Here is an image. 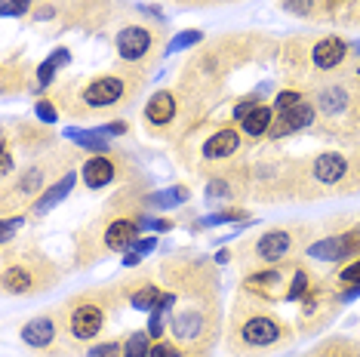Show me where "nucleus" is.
Listing matches in <instances>:
<instances>
[{
	"label": "nucleus",
	"mask_w": 360,
	"mask_h": 357,
	"mask_svg": "<svg viewBox=\"0 0 360 357\" xmlns=\"http://www.w3.org/2000/svg\"><path fill=\"white\" fill-rule=\"evenodd\" d=\"M360 194V139L296 157V204Z\"/></svg>",
	"instance_id": "4"
},
{
	"label": "nucleus",
	"mask_w": 360,
	"mask_h": 357,
	"mask_svg": "<svg viewBox=\"0 0 360 357\" xmlns=\"http://www.w3.org/2000/svg\"><path fill=\"white\" fill-rule=\"evenodd\" d=\"M339 228H326L321 238H314L305 247V259L326 265H345L360 259V219L354 216H335Z\"/></svg>",
	"instance_id": "16"
},
{
	"label": "nucleus",
	"mask_w": 360,
	"mask_h": 357,
	"mask_svg": "<svg viewBox=\"0 0 360 357\" xmlns=\"http://www.w3.org/2000/svg\"><path fill=\"white\" fill-rule=\"evenodd\" d=\"M354 74H360V62H357V68H354Z\"/></svg>",
	"instance_id": "47"
},
{
	"label": "nucleus",
	"mask_w": 360,
	"mask_h": 357,
	"mask_svg": "<svg viewBox=\"0 0 360 357\" xmlns=\"http://www.w3.org/2000/svg\"><path fill=\"white\" fill-rule=\"evenodd\" d=\"M120 182V185H129V182H145L142 173H139V164L129 157L127 151H105V154H89L80 164V185L86 191H105L108 185Z\"/></svg>",
	"instance_id": "17"
},
{
	"label": "nucleus",
	"mask_w": 360,
	"mask_h": 357,
	"mask_svg": "<svg viewBox=\"0 0 360 357\" xmlns=\"http://www.w3.org/2000/svg\"><path fill=\"white\" fill-rule=\"evenodd\" d=\"M188 200H191V188H188V185H169V188H163V191H148L142 204H145V209L163 213V209L185 207Z\"/></svg>",
	"instance_id": "26"
},
{
	"label": "nucleus",
	"mask_w": 360,
	"mask_h": 357,
	"mask_svg": "<svg viewBox=\"0 0 360 357\" xmlns=\"http://www.w3.org/2000/svg\"><path fill=\"white\" fill-rule=\"evenodd\" d=\"M133 249H136V253H142V256H148L151 249H158V238H139L133 243Z\"/></svg>",
	"instance_id": "44"
},
{
	"label": "nucleus",
	"mask_w": 360,
	"mask_h": 357,
	"mask_svg": "<svg viewBox=\"0 0 360 357\" xmlns=\"http://www.w3.org/2000/svg\"><path fill=\"white\" fill-rule=\"evenodd\" d=\"M142 228H151V231L163 234V231H173V228H176V222H173V219H151V216H145Z\"/></svg>",
	"instance_id": "42"
},
{
	"label": "nucleus",
	"mask_w": 360,
	"mask_h": 357,
	"mask_svg": "<svg viewBox=\"0 0 360 357\" xmlns=\"http://www.w3.org/2000/svg\"><path fill=\"white\" fill-rule=\"evenodd\" d=\"M243 133L234 120H222V124L207 126V133L200 136V129L194 136H188L176 145L179 160L185 169H191L194 176L210 178L212 173L225 169L228 164L240 160V148H243Z\"/></svg>",
	"instance_id": "12"
},
{
	"label": "nucleus",
	"mask_w": 360,
	"mask_h": 357,
	"mask_svg": "<svg viewBox=\"0 0 360 357\" xmlns=\"http://www.w3.org/2000/svg\"><path fill=\"white\" fill-rule=\"evenodd\" d=\"M326 22H345L348 10H360V0H323Z\"/></svg>",
	"instance_id": "39"
},
{
	"label": "nucleus",
	"mask_w": 360,
	"mask_h": 357,
	"mask_svg": "<svg viewBox=\"0 0 360 357\" xmlns=\"http://www.w3.org/2000/svg\"><path fill=\"white\" fill-rule=\"evenodd\" d=\"M62 115H65V111H62V99H59V93H56V89H46V96H40V99L34 102V117L40 120V124L53 126Z\"/></svg>",
	"instance_id": "31"
},
{
	"label": "nucleus",
	"mask_w": 360,
	"mask_h": 357,
	"mask_svg": "<svg viewBox=\"0 0 360 357\" xmlns=\"http://www.w3.org/2000/svg\"><path fill=\"white\" fill-rule=\"evenodd\" d=\"M139 262H145V256H142V253H136V249H133V247H129V249H127V253H124V256H120V265H124V268H136Z\"/></svg>",
	"instance_id": "45"
},
{
	"label": "nucleus",
	"mask_w": 360,
	"mask_h": 357,
	"mask_svg": "<svg viewBox=\"0 0 360 357\" xmlns=\"http://www.w3.org/2000/svg\"><path fill=\"white\" fill-rule=\"evenodd\" d=\"M314 124H317V111H314V102H311V96H308V99H302L296 108L277 115L274 129H271L268 139L271 142L286 139V136H296V133H302V129H314Z\"/></svg>",
	"instance_id": "22"
},
{
	"label": "nucleus",
	"mask_w": 360,
	"mask_h": 357,
	"mask_svg": "<svg viewBox=\"0 0 360 357\" xmlns=\"http://www.w3.org/2000/svg\"><path fill=\"white\" fill-rule=\"evenodd\" d=\"M84 357H124V339H99L86 348Z\"/></svg>",
	"instance_id": "37"
},
{
	"label": "nucleus",
	"mask_w": 360,
	"mask_h": 357,
	"mask_svg": "<svg viewBox=\"0 0 360 357\" xmlns=\"http://www.w3.org/2000/svg\"><path fill=\"white\" fill-rule=\"evenodd\" d=\"M292 271H296V259L283 265H268V268H256V271H247L240 280V293H247L252 299L265 305H274V302H286V290H290V280H292Z\"/></svg>",
	"instance_id": "19"
},
{
	"label": "nucleus",
	"mask_w": 360,
	"mask_h": 357,
	"mask_svg": "<svg viewBox=\"0 0 360 357\" xmlns=\"http://www.w3.org/2000/svg\"><path fill=\"white\" fill-rule=\"evenodd\" d=\"M102 136H108V139H114V136H129V120H108V124H99L96 126Z\"/></svg>",
	"instance_id": "41"
},
{
	"label": "nucleus",
	"mask_w": 360,
	"mask_h": 357,
	"mask_svg": "<svg viewBox=\"0 0 360 357\" xmlns=\"http://www.w3.org/2000/svg\"><path fill=\"white\" fill-rule=\"evenodd\" d=\"M203 197L207 204L219 207V204H243L250 197V160H234L225 169L212 173L203 185Z\"/></svg>",
	"instance_id": "20"
},
{
	"label": "nucleus",
	"mask_w": 360,
	"mask_h": 357,
	"mask_svg": "<svg viewBox=\"0 0 360 357\" xmlns=\"http://www.w3.org/2000/svg\"><path fill=\"white\" fill-rule=\"evenodd\" d=\"M296 330L299 339H314L333 327V320L339 318V311L345 308L342 290L335 287L330 278H321L311 283V290L296 302Z\"/></svg>",
	"instance_id": "15"
},
{
	"label": "nucleus",
	"mask_w": 360,
	"mask_h": 357,
	"mask_svg": "<svg viewBox=\"0 0 360 357\" xmlns=\"http://www.w3.org/2000/svg\"><path fill=\"white\" fill-rule=\"evenodd\" d=\"M31 65L25 62V56L22 59H4V96L10 99V96L15 93H25V89L31 86Z\"/></svg>",
	"instance_id": "27"
},
{
	"label": "nucleus",
	"mask_w": 360,
	"mask_h": 357,
	"mask_svg": "<svg viewBox=\"0 0 360 357\" xmlns=\"http://www.w3.org/2000/svg\"><path fill=\"white\" fill-rule=\"evenodd\" d=\"M274 120H277L274 105L259 102L247 117L237 120V126H240V133H243V139H247V142H262V139H268V136H271Z\"/></svg>",
	"instance_id": "24"
},
{
	"label": "nucleus",
	"mask_w": 360,
	"mask_h": 357,
	"mask_svg": "<svg viewBox=\"0 0 360 357\" xmlns=\"http://www.w3.org/2000/svg\"><path fill=\"white\" fill-rule=\"evenodd\" d=\"M62 280V265L53 256H46L37 243L28 247H4V271L0 283L4 293L15 299H34L59 287Z\"/></svg>",
	"instance_id": "11"
},
{
	"label": "nucleus",
	"mask_w": 360,
	"mask_h": 357,
	"mask_svg": "<svg viewBox=\"0 0 360 357\" xmlns=\"http://www.w3.org/2000/svg\"><path fill=\"white\" fill-rule=\"evenodd\" d=\"M151 357H212L210 351H200V348H188V345H179L176 339L163 336L151 345Z\"/></svg>",
	"instance_id": "32"
},
{
	"label": "nucleus",
	"mask_w": 360,
	"mask_h": 357,
	"mask_svg": "<svg viewBox=\"0 0 360 357\" xmlns=\"http://www.w3.org/2000/svg\"><path fill=\"white\" fill-rule=\"evenodd\" d=\"M330 280H333L339 290H354V293H360V259L339 265V268H335V271L330 274Z\"/></svg>",
	"instance_id": "34"
},
{
	"label": "nucleus",
	"mask_w": 360,
	"mask_h": 357,
	"mask_svg": "<svg viewBox=\"0 0 360 357\" xmlns=\"http://www.w3.org/2000/svg\"><path fill=\"white\" fill-rule=\"evenodd\" d=\"M169 339L179 345L200 348V351H216V345L225 336L222 305H219V287L194 290V293L176 296V305L169 311Z\"/></svg>",
	"instance_id": "7"
},
{
	"label": "nucleus",
	"mask_w": 360,
	"mask_h": 357,
	"mask_svg": "<svg viewBox=\"0 0 360 357\" xmlns=\"http://www.w3.org/2000/svg\"><path fill=\"white\" fill-rule=\"evenodd\" d=\"M277 6L302 22H326V6L323 0H277Z\"/></svg>",
	"instance_id": "30"
},
{
	"label": "nucleus",
	"mask_w": 360,
	"mask_h": 357,
	"mask_svg": "<svg viewBox=\"0 0 360 357\" xmlns=\"http://www.w3.org/2000/svg\"><path fill=\"white\" fill-rule=\"evenodd\" d=\"M354 53H360V44H351L342 34H292L281 40L277 68L286 86L308 93L323 80L342 74L354 62Z\"/></svg>",
	"instance_id": "3"
},
{
	"label": "nucleus",
	"mask_w": 360,
	"mask_h": 357,
	"mask_svg": "<svg viewBox=\"0 0 360 357\" xmlns=\"http://www.w3.org/2000/svg\"><path fill=\"white\" fill-rule=\"evenodd\" d=\"M247 219H250V209L243 204H228L222 209H216V213H210V216L198 219V222H191V231L194 228H219V225H234V222L243 225Z\"/></svg>",
	"instance_id": "29"
},
{
	"label": "nucleus",
	"mask_w": 360,
	"mask_h": 357,
	"mask_svg": "<svg viewBox=\"0 0 360 357\" xmlns=\"http://www.w3.org/2000/svg\"><path fill=\"white\" fill-rule=\"evenodd\" d=\"M314 231L317 225H308V222L271 225V228L259 231L256 238H250L247 243H240L234 249V262L243 274L268 265H283L290 259L305 256V247L314 240Z\"/></svg>",
	"instance_id": "10"
},
{
	"label": "nucleus",
	"mask_w": 360,
	"mask_h": 357,
	"mask_svg": "<svg viewBox=\"0 0 360 357\" xmlns=\"http://www.w3.org/2000/svg\"><path fill=\"white\" fill-rule=\"evenodd\" d=\"M120 302H129L136 311H154L160 305L163 296V283L154 280V274H133V278H124L117 283Z\"/></svg>",
	"instance_id": "21"
},
{
	"label": "nucleus",
	"mask_w": 360,
	"mask_h": 357,
	"mask_svg": "<svg viewBox=\"0 0 360 357\" xmlns=\"http://www.w3.org/2000/svg\"><path fill=\"white\" fill-rule=\"evenodd\" d=\"M302 99H308V93L305 89H296V86H283L281 93L274 96V111L277 115H283V111H290V108H296V105L302 102Z\"/></svg>",
	"instance_id": "38"
},
{
	"label": "nucleus",
	"mask_w": 360,
	"mask_h": 357,
	"mask_svg": "<svg viewBox=\"0 0 360 357\" xmlns=\"http://www.w3.org/2000/svg\"><path fill=\"white\" fill-rule=\"evenodd\" d=\"M308 96L317 111L314 126L323 139H333L335 145L360 139V74L342 71L314 86Z\"/></svg>",
	"instance_id": "6"
},
{
	"label": "nucleus",
	"mask_w": 360,
	"mask_h": 357,
	"mask_svg": "<svg viewBox=\"0 0 360 357\" xmlns=\"http://www.w3.org/2000/svg\"><path fill=\"white\" fill-rule=\"evenodd\" d=\"M19 342L25 348H31V351L44 354V357H75L77 354V348L68 342V336H65L59 305L50 308V311H40L22 323Z\"/></svg>",
	"instance_id": "18"
},
{
	"label": "nucleus",
	"mask_w": 360,
	"mask_h": 357,
	"mask_svg": "<svg viewBox=\"0 0 360 357\" xmlns=\"http://www.w3.org/2000/svg\"><path fill=\"white\" fill-rule=\"evenodd\" d=\"M212 262H216V265L234 262V249H219V253H216V256H212Z\"/></svg>",
	"instance_id": "46"
},
{
	"label": "nucleus",
	"mask_w": 360,
	"mask_h": 357,
	"mask_svg": "<svg viewBox=\"0 0 360 357\" xmlns=\"http://www.w3.org/2000/svg\"><path fill=\"white\" fill-rule=\"evenodd\" d=\"M31 0H4L0 4V10H4V15H31L34 10H31Z\"/></svg>",
	"instance_id": "40"
},
{
	"label": "nucleus",
	"mask_w": 360,
	"mask_h": 357,
	"mask_svg": "<svg viewBox=\"0 0 360 357\" xmlns=\"http://www.w3.org/2000/svg\"><path fill=\"white\" fill-rule=\"evenodd\" d=\"M46 59H50V62L56 65V68H65V65L71 62V50H68V46H56V50H53L50 56H46Z\"/></svg>",
	"instance_id": "43"
},
{
	"label": "nucleus",
	"mask_w": 360,
	"mask_h": 357,
	"mask_svg": "<svg viewBox=\"0 0 360 357\" xmlns=\"http://www.w3.org/2000/svg\"><path fill=\"white\" fill-rule=\"evenodd\" d=\"M86 151H80L77 145H56V148L37 154L31 157L25 167H19L10 182L0 185V213L10 216V213H22V207H31L34 200L44 194L56 178H62L68 169L77 167V157Z\"/></svg>",
	"instance_id": "8"
},
{
	"label": "nucleus",
	"mask_w": 360,
	"mask_h": 357,
	"mask_svg": "<svg viewBox=\"0 0 360 357\" xmlns=\"http://www.w3.org/2000/svg\"><path fill=\"white\" fill-rule=\"evenodd\" d=\"M77 185H80V169L75 167V169H68V173H65L62 178H56V182L50 185V188H46V191H44V194H40V197L34 200V204L28 207V213L34 216V219H44L46 213H53V209L59 207L62 200L68 197V194L75 191V188H77Z\"/></svg>",
	"instance_id": "23"
},
{
	"label": "nucleus",
	"mask_w": 360,
	"mask_h": 357,
	"mask_svg": "<svg viewBox=\"0 0 360 357\" xmlns=\"http://www.w3.org/2000/svg\"><path fill=\"white\" fill-rule=\"evenodd\" d=\"M151 332L148 330H129L124 336V357H151Z\"/></svg>",
	"instance_id": "33"
},
{
	"label": "nucleus",
	"mask_w": 360,
	"mask_h": 357,
	"mask_svg": "<svg viewBox=\"0 0 360 357\" xmlns=\"http://www.w3.org/2000/svg\"><path fill=\"white\" fill-rule=\"evenodd\" d=\"M296 342H299L296 323L281 318L271 305L237 290L222 336L228 357H274Z\"/></svg>",
	"instance_id": "2"
},
{
	"label": "nucleus",
	"mask_w": 360,
	"mask_h": 357,
	"mask_svg": "<svg viewBox=\"0 0 360 357\" xmlns=\"http://www.w3.org/2000/svg\"><path fill=\"white\" fill-rule=\"evenodd\" d=\"M207 40V34H203L200 28H185V31H179V34L167 44V56H176V53H182V50H191V46H198Z\"/></svg>",
	"instance_id": "35"
},
{
	"label": "nucleus",
	"mask_w": 360,
	"mask_h": 357,
	"mask_svg": "<svg viewBox=\"0 0 360 357\" xmlns=\"http://www.w3.org/2000/svg\"><path fill=\"white\" fill-rule=\"evenodd\" d=\"M299 357H308V354H299Z\"/></svg>",
	"instance_id": "48"
},
{
	"label": "nucleus",
	"mask_w": 360,
	"mask_h": 357,
	"mask_svg": "<svg viewBox=\"0 0 360 357\" xmlns=\"http://www.w3.org/2000/svg\"><path fill=\"white\" fill-rule=\"evenodd\" d=\"M305 354L308 357H360V339H354V336H326Z\"/></svg>",
	"instance_id": "25"
},
{
	"label": "nucleus",
	"mask_w": 360,
	"mask_h": 357,
	"mask_svg": "<svg viewBox=\"0 0 360 357\" xmlns=\"http://www.w3.org/2000/svg\"><path fill=\"white\" fill-rule=\"evenodd\" d=\"M148 74H139L133 68H117L102 71V74L84 77L80 84H62L53 86L62 99V111L71 120H89V117H102L124 111L127 105H133L142 96Z\"/></svg>",
	"instance_id": "5"
},
{
	"label": "nucleus",
	"mask_w": 360,
	"mask_h": 357,
	"mask_svg": "<svg viewBox=\"0 0 360 357\" xmlns=\"http://www.w3.org/2000/svg\"><path fill=\"white\" fill-rule=\"evenodd\" d=\"M296 191V157L290 154H262L250 160V200L259 204H292Z\"/></svg>",
	"instance_id": "14"
},
{
	"label": "nucleus",
	"mask_w": 360,
	"mask_h": 357,
	"mask_svg": "<svg viewBox=\"0 0 360 357\" xmlns=\"http://www.w3.org/2000/svg\"><path fill=\"white\" fill-rule=\"evenodd\" d=\"M65 139H68L71 145H77L80 151H86V154H105V151H111L114 145L108 136H102L99 129H77V126H68L65 129Z\"/></svg>",
	"instance_id": "28"
},
{
	"label": "nucleus",
	"mask_w": 360,
	"mask_h": 357,
	"mask_svg": "<svg viewBox=\"0 0 360 357\" xmlns=\"http://www.w3.org/2000/svg\"><path fill=\"white\" fill-rule=\"evenodd\" d=\"M145 182L124 185L114 197L99 209V216L89 225L71 234V271H86L96 262L117 253H127L139 240V231L148 216L145 209Z\"/></svg>",
	"instance_id": "1"
},
{
	"label": "nucleus",
	"mask_w": 360,
	"mask_h": 357,
	"mask_svg": "<svg viewBox=\"0 0 360 357\" xmlns=\"http://www.w3.org/2000/svg\"><path fill=\"white\" fill-rule=\"evenodd\" d=\"M117 305H120L117 283H102V287H89V290H80V293L68 296L59 305L68 342L77 351H86L93 342H99V336L108 330V320Z\"/></svg>",
	"instance_id": "9"
},
{
	"label": "nucleus",
	"mask_w": 360,
	"mask_h": 357,
	"mask_svg": "<svg viewBox=\"0 0 360 357\" xmlns=\"http://www.w3.org/2000/svg\"><path fill=\"white\" fill-rule=\"evenodd\" d=\"M167 34L163 25L148 19H133V22H120L114 31V56L117 65L133 68L139 74H151L154 65L167 56Z\"/></svg>",
	"instance_id": "13"
},
{
	"label": "nucleus",
	"mask_w": 360,
	"mask_h": 357,
	"mask_svg": "<svg viewBox=\"0 0 360 357\" xmlns=\"http://www.w3.org/2000/svg\"><path fill=\"white\" fill-rule=\"evenodd\" d=\"M28 225L25 213H10L4 216V228H0V247H13V238Z\"/></svg>",
	"instance_id": "36"
},
{
	"label": "nucleus",
	"mask_w": 360,
	"mask_h": 357,
	"mask_svg": "<svg viewBox=\"0 0 360 357\" xmlns=\"http://www.w3.org/2000/svg\"><path fill=\"white\" fill-rule=\"evenodd\" d=\"M228 4H231V0H228Z\"/></svg>",
	"instance_id": "49"
}]
</instances>
